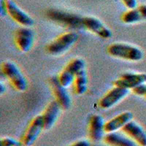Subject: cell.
Masks as SVG:
<instances>
[{
    "mask_svg": "<svg viewBox=\"0 0 146 146\" xmlns=\"http://www.w3.org/2000/svg\"><path fill=\"white\" fill-rule=\"evenodd\" d=\"M1 72L15 91L24 92L28 88V81L18 66L10 61L1 64Z\"/></svg>",
    "mask_w": 146,
    "mask_h": 146,
    "instance_id": "cell-2",
    "label": "cell"
},
{
    "mask_svg": "<svg viewBox=\"0 0 146 146\" xmlns=\"http://www.w3.org/2000/svg\"><path fill=\"white\" fill-rule=\"evenodd\" d=\"M72 86L73 93L78 96L84 94L86 92L88 89V75L85 69L77 74Z\"/></svg>",
    "mask_w": 146,
    "mask_h": 146,
    "instance_id": "cell-18",
    "label": "cell"
},
{
    "mask_svg": "<svg viewBox=\"0 0 146 146\" xmlns=\"http://www.w3.org/2000/svg\"><path fill=\"white\" fill-rule=\"evenodd\" d=\"M6 89H7L6 86L4 85V83L2 82H1L0 83V94H1V95H2L5 93V91H6Z\"/></svg>",
    "mask_w": 146,
    "mask_h": 146,
    "instance_id": "cell-26",
    "label": "cell"
},
{
    "mask_svg": "<svg viewBox=\"0 0 146 146\" xmlns=\"http://www.w3.org/2000/svg\"><path fill=\"white\" fill-rule=\"evenodd\" d=\"M85 66L86 63L82 58H75L70 60L57 76L60 84L65 88L72 86L77 74L84 70Z\"/></svg>",
    "mask_w": 146,
    "mask_h": 146,
    "instance_id": "cell-5",
    "label": "cell"
},
{
    "mask_svg": "<svg viewBox=\"0 0 146 146\" xmlns=\"http://www.w3.org/2000/svg\"><path fill=\"white\" fill-rule=\"evenodd\" d=\"M0 146H23L20 140H17L13 137H5L0 139Z\"/></svg>",
    "mask_w": 146,
    "mask_h": 146,
    "instance_id": "cell-20",
    "label": "cell"
},
{
    "mask_svg": "<svg viewBox=\"0 0 146 146\" xmlns=\"http://www.w3.org/2000/svg\"><path fill=\"white\" fill-rule=\"evenodd\" d=\"M83 28L102 39H109L112 36V31L100 21L93 16H85L82 18Z\"/></svg>",
    "mask_w": 146,
    "mask_h": 146,
    "instance_id": "cell-8",
    "label": "cell"
},
{
    "mask_svg": "<svg viewBox=\"0 0 146 146\" xmlns=\"http://www.w3.org/2000/svg\"><path fill=\"white\" fill-rule=\"evenodd\" d=\"M0 13L3 17L7 15L6 0H0Z\"/></svg>",
    "mask_w": 146,
    "mask_h": 146,
    "instance_id": "cell-24",
    "label": "cell"
},
{
    "mask_svg": "<svg viewBox=\"0 0 146 146\" xmlns=\"http://www.w3.org/2000/svg\"><path fill=\"white\" fill-rule=\"evenodd\" d=\"M45 130L44 122L42 115H37L34 117L23 131L20 141L23 146H32L37 138Z\"/></svg>",
    "mask_w": 146,
    "mask_h": 146,
    "instance_id": "cell-6",
    "label": "cell"
},
{
    "mask_svg": "<svg viewBox=\"0 0 146 146\" xmlns=\"http://www.w3.org/2000/svg\"><path fill=\"white\" fill-rule=\"evenodd\" d=\"M146 83V73L124 72L118 79L113 81V86H118L132 90L138 86Z\"/></svg>",
    "mask_w": 146,
    "mask_h": 146,
    "instance_id": "cell-9",
    "label": "cell"
},
{
    "mask_svg": "<svg viewBox=\"0 0 146 146\" xmlns=\"http://www.w3.org/2000/svg\"><path fill=\"white\" fill-rule=\"evenodd\" d=\"M105 120L100 115L94 114L89 118L88 136L91 142L97 143L105 137Z\"/></svg>",
    "mask_w": 146,
    "mask_h": 146,
    "instance_id": "cell-12",
    "label": "cell"
},
{
    "mask_svg": "<svg viewBox=\"0 0 146 146\" xmlns=\"http://www.w3.org/2000/svg\"><path fill=\"white\" fill-rule=\"evenodd\" d=\"M121 21L126 24H134L143 21L141 13L137 7L133 9H129L122 13L121 16Z\"/></svg>",
    "mask_w": 146,
    "mask_h": 146,
    "instance_id": "cell-19",
    "label": "cell"
},
{
    "mask_svg": "<svg viewBox=\"0 0 146 146\" xmlns=\"http://www.w3.org/2000/svg\"><path fill=\"white\" fill-rule=\"evenodd\" d=\"M91 146H105V145H102L96 144V143H95V144H94V145H91Z\"/></svg>",
    "mask_w": 146,
    "mask_h": 146,
    "instance_id": "cell-27",
    "label": "cell"
},
{
    "mask_svg": "<svg viewBox=\"0 0 146 146\" xmlns=\"http://www.w3.org/2000/svg\"><path fill=\"white\" fill-rule=\"evenodd\" d=\"M46 15L50 20L57 24L70 29H78L83 28L82 18L83 17L77 14L57 9H50L48 10Z\"/></svg>",
    "mask_w": 146,
    "mask_h": 146,
    "instance_id": "cell-4",
    "label": "cell"
},
{
    "mask_svg": "<svg viewBox=\"0 0 146 146\" xmlns=\"http://www.w3.org/2000/svg\"><path fill=\"white\" fill-rule=\"evenodd\" d=\"M7 15L15 22L23 27H30L34 25L35 21L24 10L18 7L12 0H6Z\"/></svg>",
    "mask_w": 146,
    "mask_h": 146,
    "instance_id": "cell-11",
    "label": "cell"
},
{
    "mask_svg": "<svg viewBox=\"0 0 146 146\" xmlns=\"http://www.w3.org/2000/svg\"><path fill=\"white\" fill-rule=\"evenodd\" d=\"M54 100L59 105L61 109L66 110L71 106V98L66 91V88L60 84L57 78H52L49 81Z\"/></svg>",
    "mask_w": 146,
    "mask_h": 146,
    "instance_id": "cell-13",
    "label": "cell"
},
{
    "mask_svg": "<svg viewBox=\"0 0 146 146\" xmlns=\"http://www.w3.org/2000/svg\"><path fill=\"white\" fill-rule=\"evenodd\" d=\"M121 1L128 9L135 8L137 5V0H121Z\"/></svg>",
    "mask_w": 146,
    "mask_h": 146,
    "instance_id": "cell-22",
    "label": "cell"
},
{
    "mask_svg": "<svg viewBox=\"0 0 146 146\" xmlns=\"http://www.w3.org/2000/svg\"><path fill=\"white\" fill-rule=\"evenodd\" d=\"M59 105L55 100L50 102L42 113L45 130L50 129L58 120L61 111Z\"/></svg>",
    "mask_w": 146,
    "mask_h": 146,
    "instance_id": "cell-15",
    "label": "cell"
},
{
    "mask_svg": "<svg viewBox=\"0 0 146 146\" xmlns=\"http://www.w3.org/2000/svg\"><path fill=\"white\" fill-rule=\"evenodd\" d=\"M134 115L130 111H125L106 121L105 123V133H110L121 129L129 122L132 121Z\"/></svg>",
    "mask_w": 146,
    "mask_h": 146,
    "instance_id": "cell-16",
    "label": "cell"
},
{
    "mask_svg": "<svg viewBox=\"0 0 146 146\" xmlns=\"http://www.w3.org/2000/svg\"><path fill=\"white\" fill-rule=\"evenodd\" d=\"M131 92L138 96H142L146 100V83L138 86L136 88H133Z\"/></svg>",
    "mask_w": 146,
    "mask_h": 146,
    "instance_id": "cell-21",
    "label": "cell"
},
{
    "mask_svg": "<svg viewBox=\"0 0 146 146\" xmlns=\"http://www.w3.org/2000/svg\"><path fill=\"white\" fill-rule=\"evenodd\" d=\"M35 42V34L29 27H21L15 31L14 43L19 51L27 53L32 48Z\"/></svg>",
    "mask_w": 146,
    "mask_h": 146,
    "instance_id": "cell-7",
    "label": "cell"
},
{
    "mask_svg": "<svg viewBox=\"0 0 146 146\" xmlns=\"http://www.w3.org/2000/svg\"><path fill=\"white\" fill-rule=\"evenodd\" d=\"M69 146H91V144L86 139H79L72 143Z\"/></svg>",
    "mask_w": 146,
    "mask_h": 146,
    "instance_id": "cell-23",
    "label": "cell"
},
{
    "mask_svg": "<svg viewBox=\"0 0 146 146\" xmlns=\"http://www.w3.org/2000/svg\"><path fill=\"white\" fill-rule=\"evenodd\" d=\"M103 141L109 146H137L136 143L129 137L124 136L117 131L106 133Z\"/></svg>",
    "mask_w": 146,
    "mask_h": 146,
    "instance_id": "cell-17",
    "label": "cell"
},
{
    "mask_svg": "<svg viewBox=\"0 0 146 146\" xmlns=\"http://www.w3.org/2000/svg\"><path fill=\"white\" fill-rule=\"evenodd\" d=\"M139 9L142 17H143V21H146V5H141L140 6L137 7Z\"/></svg>",
    "mask_w": 146,
    "mask_h": 146,
    "instance_id": "cell-25",
    "label": "cell"
},
{
    "mask_svg": "<svg viewBox=\"0 0 146 146\" xmlns=\"http://www.w3.org/2000/svg\"><path fill=\"white\" fill-rule=\"evenodd\" d=\"M121 131L139 146H146V131L139 123L131 121L125 125Z\"/></svg>",
    "mask_w": 146,
    "mask_h": 146,
    "instance_id": "cell-14",
    "label": "cell"
},
{
    "mask_svg": "<svg viewBox=\"0 0 146 146\" xmlns=\"http://www.w3.org/2000/svg\"><path fill=\"white\" fill-rule=\"evenodd\" d=\"M107 52L110 56L129 62H139L144 56L140 48L124 42L110 44L107 48Z\"/></svg>",
    "mask_w": 146,
    "mask_h": 146,
    "instance_id": "cell-1",
    "label": "cell"
},
{
    "mask_svg": "<svg viewBox=\"0 0 146 146\" xmlns=\"http://www.w3.org/2000/svg\"><path fill=\"white\" fill-rule=\"evenodd\" d=\"M78 39L79 35L76 32H64L50 42L45 47V50L52 56H60L68 51Z\"/></svg>",
    "mask_w": 146,
    "mask_h": 146,
    "instance_id": "cell-3",
    "label": "cell"
},
{
    "mask_svg": "<svg viewBox=\"0 0 146 146\" xmlns=\"http://www.w3.org/2000/svg\"><path fill=\"white\" fill-rule=\"evenodd\" d=\"M129 93V90L113 86L99 100V106L103 110H108L116 105Z\"/></svg>",
    "mask_w": 146,
    "mask_h": 146,
    "instance_id": "cell-10",
    "label": "cell"
}]
</instances>
